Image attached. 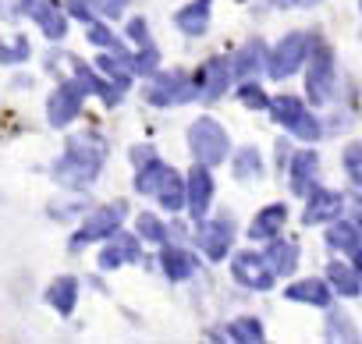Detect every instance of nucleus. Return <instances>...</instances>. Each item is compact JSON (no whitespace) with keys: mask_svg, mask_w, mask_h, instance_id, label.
<instances>
[{"mask_svg":"<svg viewBox=\"0 0 362 344\" xmlns=\"http://www.w3.org/2000/svg\"><path fill=\"white\" fill-rule=\"evenodd\" d=\"M316 167H320V160H316L313 149L295 153V160H291V192H295V196L305 199V196L313 192V185H316Z\"/></svg>","mask_w":362,"mask_h":344,"instance_id":"obj_15","label":"nucleus"},{"mask_svg":"<svg viewBox=\"0 0 362 344\" xmlns=\"http://www.w3.org/2000/svg\"><path fill=\"white\" fill-rule=\"evenodd\" d=\"M128 36L142 47V43H146V22H142V18H132V22H128Z\"/></svg>","mask_w":362,"mask_h":344,"instance_id":"obj_37","label":"nucleus"},{"mask_svg":"<svg viewBox=\"0 0 362 344\" xmlns=\"http://www.w3.org/2000/svg\"><path fill=\"white\" fill-rule=\"evenodd\" d=\"M295 4H316V0H295Z\"/></svg>","mask_w":362,"mask_h":344,"instance_id":"obj_40","label":"nucleus"},{"mask_svg":"<svg viewBox=\"0 0 362 344\" xmlns=\"http://www.w3.org/2000/svg\"><path fill=\"white\" fill-rule=\"evenodd\" d=\"M196 89H192V78L189 75H181V71H163L153 78V85L146 89V100L153 107H170V103H185L192 100Z\"/></svg>","mask_w":362,"mask_h":344,"instance_id":"obj_5","label":"nucleus"},{"mask_svg":"<svg viewBox=\"0 0 362 344\" xmlns=\"http://www.w3.org/2000/svg\"><path fill=\"white\" fill-rule=\"evenodd\" d=\"M284 217H288V210H284L281 203H274V206H267V210H259V213L252 217V224H249V238H256V242H267V238H277V231H281V224H284Z\"/></svg>","mask_w":362,"mask_h":344,"instance_id":"obj_18","label":"nucleus"},{"mask_svg":"<svg viewBox=\"0 0 362 344\" xmlns=\"http://www.w3.org/2000/svg\"><path fill=\"white\" fill-rule=\"evenodd\" d=\"M156 199L163 203V210H181L185 206V185H181V178L174 174L170 167L163 170V178L156 185Z\"/></svg>","mask_w":362,"mask_h":344,"instance_id":"obj_22","label":"nucleus"},{"mask_svg":"<svg viewBox=\"0 0 362 344\" xmlns=\"http://www.w3.org/2000/svg\"><path fill=\"white\" fill-rule=\"evenodd\" d=\"M124 213H128V206H124V203H110V206L96 210V213L86 220V227H82V231L71 238V249H82V245H89V242H96V238H107V235H114V231L121 227Z\"/></svg>","mask_w":362,"mask_h":344,"instance_id":"obj_6","label":"nucleus"},{"mask_svg":"<svg viewBox=\"0 0 362 344\" xmlns=\"http://www.w3.org/2000/svg\"><path fill=\"white\" fill-rule=\"evenodd\" d=\"M231 270H235V277H238L242 284H249V287H256V291H267V287L274 284V273H270V266L263 263V256H256V252H249V249L235 256Z\"/></svg>","mask_w":362,"mask_h":344,"instance_id":"obj_10","label":"nucleus"},{"mask_svg":"<svg viewBox=\"0 0 362 344\" xmlns=\"http://www.w3.org/2000/svg\"><path fill=\"white\" fill-rule=\"evenodd\" d=\"M341 206H344V199H341L337 192H309V196H305V213H302V220H305V224H330V220H337Z\"/></svg>","mask_w":362,"mask_h":344,"instance_id":"obj_13","label":"nucleus"},{"mask_svg":"<svg viewBox=\"0 0 362 344\" xmlns=\"http://www.w3.org/2000/svg\"><path fill=\"white\" fill-rule=\"evenodd\" d=\"M18 11H25L29 18H36V22H40V29H43L50 40H64L68 22H64V11L54 4V0H22Z\"/></svg>","mask_w":362,"mask_h":344,"instance_id":"obj_8","label":"nucleus"},{"mask_svg":"<svg viewBox=\"0 0 362 344\" xmlns=\"http://www.w3.org/2000/svg\"><path fill=\"white\" fill-rule=\"evenodd\" d=\"M267 107L274 110V121L284 124V128H288L291 135H298L302 142H313V138L320 135V124H316L313 114H305L302 100H295V96H277V100L267 103Z\"/></svg>","mask_w":362,"mask_h":344,"instance_id":"obj_3","label":"nucleus"},{"mask_svg":"<svg viewBox=\"0 0 362 344\" xmlns=\"http://www.w3.org/2000/svg\"><path fill=\"white\" fill-rule=\"evenodd\" d=\"M160 266H163V273H167L170 280H185V277H192L196 259H192L185 249H163V252H160Z\"/></svg>","mask_w":362,"mask_h":344,"instance_id":"obj_21","label":"nucleus"},{"mask_svg":"<svg viewBox=\"0 0 362 344\" xmlns=\"http://www.w3.org/2000/svg\"><path fill=\"white\" fill-rule=\"evenodd\" d=\"M238 100H242L245 107H252V110H267V103H270V100H267V93H263L256 82H245V85L238 89Z\"/></svg>","mask_w":362,"mask_h":344,"instance_id":"obj_34","label":"nucleus"},{"mask_svg":"<svg viewBox=\"0 0 362 344\" xmlns=\"http://www.w3.org/2000/svg\"><path fill=\"white\" fill-rule=\"evenodd\" d=\"M86 4H89L93 11H100L103 18H117V15L124 11V4H128V0H86Z\"/></svg>","mask_w":362,"mask_h":344,"instance_id":"obj_36","label":"nucleus"},{"mask_svg":"<svg viewBox=\"0 0 362 344\" xmlns=\"http://www.w3.org/2000/svg\"><path fill=\"white\" fill-rule=\"evenodd\" d=\"M135 259H139V242L132 235H117V231H114V242L103 245V252H100V266L103 270H114V266L135 263Z\"/></svg>","mask_w":362,"mask_h":344,"instance_id":"obj_16","label":"nucleus"},{"mask_svg":"<svg viewBox=\"0 0 362 344\" xmlns=\"http://www.w3.org/2000/svg\"><path fill=\"white\" fill-rule=\"evenodd\" d=\"M210 199H214V178H210V170L199 163V167H192V178L185 185V203H189L192 217H203L210 210Z\"/></svg>","mask_w":362,"mask_h":344,"instance_id":"obj_12","label":"nucleus"},{"mask_svg":"<svg viewBox=\"0 0 362 344\" xmlns=\"http://www.w3.org/2000/svg\"><path fill=\"white\" fill-rule=\"evenodd\" d=\"M82 100H86V89L75 85V82H64V85L50 96V103H47L50 124H54V128H64L68 121H75L78 110H82Z\"/></svg>","mask_w":362,"mask_h":344,"instance_id":"obj_7","label":"nucleus"},{"mask_svg":"<svg viewBox=\"0 0 362 344\" xmlns=\"http://www.w3.org/2000/svg\"><path fill=\"white\" fill-rule=\"evenodd\" d=\"M132 160H135V167H142V163L153 160V149L149 146H139V149H132Z\"/></svg>","mask_w":362,"mask_h":344,"instance_id":"obj_39","label":"nucleus"},{"mask_svg":"<svg viewBox=\"0 0 362 344\" xmlns=\"http://www.w3.org/2000/svg\"><path fill=\"white\" fill-rule=\"evenodd\" d=\"M334 224V220H330ZM327 245L330 249H344L348 256H358V227L351 220H337L330 231H327Z\"/></svg>","mask_w":362,"mask_h":344,"instance_id":"obj_23","label":"nucleus"},{"mask_svg":"<svg viewBox=\"0 0 362 344\" xmlns=\"http://www.w3.org/2000/svg\"><path fill=\"white\" fill-rule=\"evenodd\" d=\"M263 263L270 266L274 277H288V273L295 270V263H298V249H295L291 242H277V238H274V245H270V252H267Z\"/></svg>","mask_w":362,"mask_h":344,"instance_id":"obj_19","label":"nucleus"},{"mask_svg":"<svg viewBox=\"0 0 362 344\" xmlns=\"http://www.w3.org/2000/svg\"><path fill=\"white\" fill-rule=\"evenodd\" d=\"M210 4H214V0H192L189 8H181L177 18H174L177 29L189 32V36H203L210 29Z\"/></svg>","mask_w":362,"mask_h":344,"instance_id":"obj_17","label":"nucleus"},{"mask_svg":"<svg viewBox=\"0 0 362 344\" xmlns=\"http://www.w3.org/2000/svg\"><path fill=\"white\" fill-rule=\"evenodd\" d=\"M305 85H309V100L313 103H327L334 96V64H330V54H316L313 57L309 75H305Z\"/></svg>","mask_w":362,"mask_h":344,"instance_id":"obj_11","label":"nucleus"},{"mask_svg":"<svg viewBox=\"0 0 362 344\" xmlns=\"http://www.w3.org/2000/svg\"><path fill=\"white\" fill-rule=\"evenodd\" d=\"M327 277H330V284H334L341 295H348V298L358 295V273H355L351 266H344V263H330V266H327Z\"/></svg>","mask_w":362,"mask_h":344,"instance_id":"obj_25","label":"nucleus"},{"mask_svg":"<svg viewBox=\"0 0 362 344\" xmlns=\"http://www.w3.org/2000/svg\"><path fill=\"white\" fill-rule=\"evenodd\" d=\"M100 71H103V75L110 78V85H117L121 93H124V89H128V82H132V75L117 64V57H107V54H103V57H100Z\"/></svg>","mask_w":362,"mask_h":344,"instance_id":"obj_30","label":"nucleus"},{"mask_svg":"<svg viewBox=\"0 0 362 344\" xmlns=\"http://www.w3.org/2000/svg\"><path fill=\"white\" fill-rule=\"evenodd\" d=\"M189 146H192V156L203 163V167H217L224 156H228V131L210 121V117H199L189 131Z\"/></svg>","mask_w":362,"mask_h":344,"instance_id":"obj_2","label":"nucleus"},{"mask_svg":"<svg viewBox=\"0 0 362 344\" xmlns=\"http://www.w3.org/2000/svg\"><path fill=\"white\" fill-rule=\"evenodd\" d=\"M288 298H291V302H305V305H327V302H330V284L309 277V280L291 284V287H288Z\"/></svg>","mask_w":362,"mask_h":344,"instance_id":"obj_20","label":"nucleus"},{"mask_svg":"<svg viewBox=\"0 0 362 344\" xmlns=\"http://www.w3.org/2000/svg\"><path fill=\"white\" fill-rule=\"evenodd\" d=\"M235 174L245 182V178H252V174H259V149H252V146H245L238 156H235Z\"/></svg>","mask_w":362,"mask_h":344,"instance_id":"obj_28","label":"nucleus"},{"mask_svg":"<svg viewBox=\"0 0 362 344\" xmlns=\"http://www.w3.org/2000/svg\"><path fill=\"white\" fill-rule=\"evenodd\" d=\"M163 163L160 160H149V163H142L139 167V174H135V192H142V196H149V192H156V185H160V178H163Z\"/></svg>","mask_w":362,"mask_h":344,"instance_id":"obj_26","label":"nucleus"},{"mask_svg":"<svg viewBox=\"0 0 362 344\" xmlns=\"http://www.w3.org/2000/svg\"><path fill=\"white\" fill-rule=\"evenodd\" d=\"M309 47H313V40H309L305 32L284 36V40L274 47V54H270V75H274V78H288L291 71H298V68L305 64Z\"/></svg>","mask_w":362,"mask_h":344,"instance_id":"obj_4","label":"nucleus"},{"mask_svg":"<svg viewBox=\"0 0 362 344\" xmlns=\"http://www.w3.org/2000/svg\"><path fill=\"white\" fill-rule=\"evenodd\" d=\"M124 64H128V71H135V75H153V71H156V50H153L149 43H142V50H139L135 57H128Z\"/></svg>","mask_w":362,"mask_h":344,"instance_id":"obj_29","label":"nucleus"},{"mask_svg":"<svg viewBox=\"0 0 362 344\" xmlns=\"http://www.w3.org/2000/svg\"><path fill=\"white\" fill-rule=\"evenodd\" d=\"M29 54V43L18 36L15 43H0V64H15V61H25Z\"/></svg>","mask_w":362,"mask_h":344,"instance_id":"obj_35","label":"nucleus"},{"mask_svg":"<svg viewBox=\"0 0 362 344\" xmlns=\"http://www.w3.org/2000/svg\"><path fill=\"white\" fill-rule=\"evenodd\" d=\"M228 61L224 57H210L203 68H199V75H196V82H192V89H196V96L199 100H206V103H214L224 89H228Z\"/></svg>","mask_w":362,"mask_h":344,"instance_id":"obj_9","label":"nucleus"},{"mask_svg":"<svg viewBox=\"0 0 362 344\" xmlns=\"http://www.w3.org/2000/svg\"><path fill=\"white\" fill-rule=\"evenodd\" d=\"M75 295H78V280H75V277H61V280H54L50 291H47V298H50V305H54L57 312H71V309H75Z\"/></svg>","mask_w":362,"mask_h":344,"instance_id":"obj_24","label":"nucleus"},{"mask_svg":"<svg viewBox=\"0 0 362 344\" xmlns=\"http://www.w3.org/2000/svg\"><path fill=\"white\" fill-rule=\"evenodd\" d=\"M103 160H107V142L100 135H93V131L71 135L64 146V156L54 163V178L68 189H86L103 170Z\"/></svg>","mask_w":362,"mask_h":344,"instance_id":"obj_1","label":"nucleus"},{"mask_svg":"<svg viewBox=\"0 0 362 344\" xmlns=\"http://www.w3.org/2000/svg\"><path fill=\"white\" fill-rule=\"evenodd\" d=\"M231 238H235V227L231 220H214L199 231V249L210 256V259H224L228 249H231Z\"/></svg>","mask_w":362,"mask_h":344,"instance_id":"obj_14","label":"nucleus"},{"mask_svg":"<svg viewBox=\"0 0 362 344\" xmlns=\"http://www.w3.org/2000/svg\"><path fill=\"white\" fill-rule=\"evenodd\" d=\"M228 337L238 340V344H259V340H263V326H259L256 319H235V323L228 326Z\"/></svg>","mask_w":362,"mask_h":344,"instance_id":"obj_27","label":"nucleus"},{"mask_svg":"<svg viewBox=\"0 0 362 344\" xmlns=\"http://www.w3.org/2000/svg\"><path fill=\"white\" fill-rule=\"evenodd\" d=\"M68 11H71L75 18L89 22V4H86V0H68Z\"/></svg>","mask_w":362,"mask_h":344,"instance_id":"obj_38","label":"nucleus"},{"mask_svg":"<svg viewBox=\"0 0 362 344\" xmlns=\"http://www.w3.org/2000/svg\"><path fill=\"white\" fill-rule=\"evenodd\" d=\"M259 54H263V43H249L245 50H242V57H238V75H256V68H259Z\"/></svg>","mask_w":362,"mask_h":344,"instance_id":"obj_32","label":"nucleus"},{"mask_svg":"<svg viewBox=\"0 0 362 344\" xmlns=\"http://www.w3.org/2000/svg\"><path fill=\"white\" fill-rule=\"evenodd\" d=\"M344 170H348L351 185H362V146L358 142H348V149H344Z\"/></svg>","mask_w":362,"mask_h":344,"instance_id":"obj_31","label":"nucleus"},{"mask_svg":"<svg viewBox=\"0 0 362 344\" xmlns=\"http://www.w3.org/2000/svg\"><path fill=\"white\" fill-rule=\"evenodd\" d=\"M135 227H139V235L149 238V242H163V238H167V227H163L153 213H142V217L135 220Z\"/></svg>","mask_w":362,"mask_h":344,"instance_id":"obj_33","label":"nucleus"}]
</instances>
